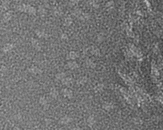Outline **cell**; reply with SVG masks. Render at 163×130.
I'll return each instance as SVG.
<instances>
[{"mask_svg":"<svg viewBox=\"0 0 163 130\" xmlns=\"http://www.w3.org/2000/svg\"><path fill=\"white\" fill-rule=\"evenodd\" d=\"M31 44L33 47L35 49H36L37 50H40L42 49V47L41 42L36 38H32Z\"/></svg>","mask_w":163,"mask_h":130,"instance_id":"obj_1","label":"cell"},{"mask_svg":"<svg viewBox=\"0 0 163 130\" xmlns=\"http://www.w3.org/2000/svg\"><path fill=\"white\" fill-rule=\"evenodd\" d=\"M73 121V118L69 116H65L60 118L59 123L61 124H68Z\"/></svg>","mask_w":163,"mask_h":130,"instance_id":"obj_2","label":"cell"},{"mask_svg":"<svg viewBox=\"0 0 163 130\" xmlns=\"http://www.w3.org/2000/svg\"><path fill=\"white\" fill-rule=\"evenodd\" d=\"M78 53L75 51H71L67 55V59L70 60H75V59L78 58Z\"/></svg>","mask_w":163,"mask_h":130,"instance_id":"obj_3","label":"cell"},{"mask_svg":"<svg viewBox=\"0 0 163 130\" xmlns=\"http://www.w3.org/2000/svg\"><path fill=\"white\" fill-rule=\"evenodd\" d=\"M66 67H67V68L70 69L74 70V69H76L78 68L79 66L76 61L70 60V62H68L67 63V64H66Z\"/></svg>","mask_w":163,"mask_h":130,"instance_id":"obj_4","label":"cell"},{"mask_svg":"<svg viewBox=\"0 0 163 130\" xmlns=\"http://www.w3.org/2000/svg\"><path fill=\"white\" fill-rule=\"evenodd\" d=\"M29 71L31 72V74H39L42 72V71L39 68H38V67L36 66H33L31 67H30L29 68Z\"/></svg>","mask_w":163,"mask_h":130,"instance_id":"obj_5","label":"cell"},{"mask_svg":"<svg viewBox=\"0 0 163 130\" xmlns=\"http://www.w3.org/2000/svg\"><path fill=\"white\" fill-rule=\"evenodd\" d=\"M39 104L44 107H47L49 105V100L45 96H42L39 99Z\"/></svg>","mask_w":163,"mask_h":130,"instance_id":"obj_6","label":"cell"},{"mask_svg":"<svg viewBox=\"0 0 163 130\" xmlns=\"http://www.w3.org/2000/svg\"><path fill=\"white\" fill-rule=\"evenodd\" d=\"M36 35L39 38H46L47 36V34L45 32L44 30H40V29H38L35 31Z\"/></svg>","mask_w":163,"mask_h":130,"instance_id":"obj_7","label":"cell"},{"mask_svg":"<svg viewBox=\"0 0 163 130\" xmlns=\"http://www.w3.org/2000/svg\"><path fill=\"white\" fill-rule=\"evenodd\" d=\"M86 65L88 68L90 69H94L96 66V63H95L94 61L91 58H88L87 60H86Z\"/></svg>","mask_w":163,"mask_h":130,"instance_id":"obj_8","label":"cell"},{"mask_svg":"<svg viewBox=\"0 0 163 130\" xmlns=\"http://www.w3.org/2000/svg\"><path fill=\"white\" fill-rule=\"evenodd\" d=\"M63 94L65 97L69 98V99H71L73 96V91L68 88H65L63 90Z\"/></svg>","mask_w":163,"mask_h":130,"instance_id":"obj_9","label":"cell"},{"mask_svg":"<svg viewBox=\"0 0 163 130\" xmlns=\"http://www.w3.org/2000/svg\"><path fill=\"white\" fill-rule=\"evenodd\" d=\"M102 107H103V109L105 110L106 111H110L113 109L114 105L112 102H105Z\"/></svg>","mask_w":163,"mask_h":130,"instance_id":"obj_10","label":"cell"},{"mask_svg":"<svg viewBox=\"0 0 163 130\" xmlns=\"http://www.w3.org/2000/svg\"><path fill=\"white\" fill-rule=\"evenodd\" d=\"M62 83L63 85L66 86H70L73 84L72 78H70V77H66L62 81Z\"/></svg>","mask_w":163,"mask_h":130,"instance_id":"obj_11","label":"cell"},{"mask_svg":"<svg viewBox=\"0 0 163 130\" xmlns=\"http://www.w3.org/2000/svg\"><path fill=\"white\" fill-rule=\"evenodd\" d=\"M87 124L89 127H92L95 123H96V119H95L94 116H90L89 117L87 118Z\"/></svg>","mask_w":163,"mask_h":130,"instance_id":"obj_12","label":"cell"},{"mask_svg":"<svg viewBox=\"0 0 163 130\" xmlns=\"http://www.w3.org/2000/svg\"><path fill=\"white\" fill-rule=\"evenodd\" d=\"M90 53L91 55H94V56H96V57H99L100 55V50H99L98 48H89Z\"/></svg>","mask_w":163,"mask_h":130,"instance_id":"obj_13","label":"cell"},{"mask_svg":"<svg viewBox=\"0 0 163 130\" xmlns=\"http://www.w3.org/2000/svg\"><path fill=\"white\" fill-rule=\"evenodd\" d=\"M13 47H14V46L12 43H7L3 46V51L5 53L9 52L10 51H11L13 48Z\"/></svg>","mask_w":163,"mask_h":130,"instance_id":"obj_14","label":"cell"},{"mask_svg":"<svg viewBox=\"0 0 163 130\" xmlns=\"http://www.w3.org/2000/svg\"><path fill=\"white\" fill-rule=\"evenodd\" d=\"M105 88V86L103 84H101V83H99V84H97V85H96L94 88V91L96 93H99V92H101Z\"/></svg>","mask_w":163,"mask_h":130,"instance_id":"obj_15","label":"cell"},{"mask_svg":"<svg viewBox=\"0 0 163 130\" xmlns=\"http://www.w3.org/2000/svg\"><path fill=\"white\" fill-rule=\"evenodd\" d=\"M50 96L52 99H57L59 96V91L55 88H52L50 91Z\"/></svg>","mask_w":163,"mask_h":130,"instance_id":"obj_16","label":"cell"},{"mask_svg":"<svg viewBox=\"0 0 163 130\" xmlns=\"http://www.w3.org/2000/svg\"><path fill=\"white\" fill-rule=\"evenodd\" d=\"M66 74L64 72H59L55 75V78L56 79H57L58 81H62L65 78H66Z\"/></svg>","mask_w":163,"mask_h":130,"instance_id":"obj_17","label":"cell"},{"mask_svg":"<svg viewBox=\"0 0 163 130\" xmlns=\"http://www.w3.org/2000/svg\"><path fill=\"white\" fill-rule=\"evenodd\" d=\"M78 18L80 20H82V21H87L90 18V15L88 14V13H82Z\"/></svg>","mask_w":163,"mask_h":130,"instance_id":"obj_18","label":"cell"},{"mask_svg":"<svg viewBox=\"0 0 163 130\" xmlns=\"http://www.w3.org/2000/svg\"><path fill=\"white\" fill-rule=\"evenodd\" d=\"M72 18L70 17H67L64 20V25L66 27H70L72 24Z\"/></svg>","mask_w":163,"mask_h":130,"instance_id":"obj_19","label":"cell"},{"mask_svg":"<svg viewBox=\"0 0 163 130\" xmlns=\"http://www.w3.org/2000/svg\"><path fill=\"white\" fill-rule=\"evenodd\" d=\"M87 81V79L86 78V77H81L80 79L78 81V83L80 85H84V84H86Z\"/></svg>","mask_w":163,"mask_h":130,"instance_id":"obj_20","label":"cell"},{"mask_svg":"<svg viewBox=\"0 0 163 130\" xmlns=\"http://www.w3.org/2000/svg\"><path fill=\"white\" fill-rule=\"evenodd\" d=\"M38 12L40 15L44 16L47 13V10L44 7H39Z\"/></svg>","mask_w":163,"mask_h":130,"instance_id":"obj_21","label":"cell"},{"mask_svg":"<svg viewBox=\"0 0 163 130\" xmlns=\"http://www.w3.org/2000/svg\"><path fill=\"white\" fill-rule=\"evenodd\" d=\"M82 13V11L79 9L75 10L73 11V15L75 17H78V18L80 17V16L81 15Z\"/></svg>","mask_w":163,"mask_h":130,"instance_id":"obj_22","label":"cell"},{"mask_svg":"<svg viewBox=\"0 0 163 130\" xmlns=\"http://www.w3.org/2000/svg\"><path fill=\"white\" fill-rule=\"evenodd\" d=\"M105 40V36L104 35H103V34H98V36H97V41H98L99 43H101L102 41H104Z\"/></svg>","mask_w":163,"mask_h":130,"instance_id":"obj_23","label":"cell"},{"mask_svg":"<svg viewBox=\"0 0 163 130\" xmlns=\"http://www.w3.org/2000/svg\"><path fill=\"white\" fill-rule=\"evenodd\" d=\"M106 7H107V8L108 10H112L113 8L114 4H113V2H108V3L107 4V5H106Z\"/></svg>","mask_w":163,"mask_h":130,"instance_id":"obj_24","label":"cell"},{"mask_svg":"<svg viewBox=\"0 0 163 130\" xmlns=\"http://www.w3.org/2000/svg\"><path fill=\"white\" fill-rule=\"evenodd\" d=\"M60 38L63 41H68V35L66 33H63L60 36Z\"/></svg>","mask_w":163,"mask_h":130,"instance_id":"obj_25","label":"cell"},{"mask_svg":"<svg viewBox=\"0 0 163 130\" xmlns=\"http://www.w3.org/2000/svg\"><path fill=\"white\" fill-rule=\"evenodd\" d=\"M54 13H55V15L57 16V17H59V16H60L61 15H62L63 12H62V10H61L56 9L55 10V12H54Z\"/></svg>","mask_w":163,"mask_h":130,"instance_id":"obj_26","label":"cell"},{"mask_svg":"<svg viewBox=\"0 0 163 130\" xmlns=\"http://www.w3.org/2000/svg\"><path fill=\"white\" fill-rule=\"evenodd\" d=\"M11 17H12V15H11L10 13H7L4 16V20H5V21H8V20H9L10 19Z\"/></svg>","mask_w":163,"mask_h":130,"instance_id":"obj_27","label":"cell"},{"mask_svg":"<svg viewBox=\"0 0 163 130\" xmlns=\"http://www.w3.org/2000/svg\"><path fill=\"white\" fill-rule=\"evenodd\" d=\"M78 2L79 0H71L70 3H71V4L72 5H76L78 3Z\"/></svg>","mask_w":163,"mask_h":130,"instance_id":"obj_28","label":"cell"},{"mask_svg":"<svg viewBox=\"0 0 163 130\" xmlns=\"http://www.w3.org/2000/svg\"><path fill=\"white\" fill-rule=\"evenodd\" d=\"M73 130H84V129L82 128H81V127H75V128L73 129Z\"/></svg>","mask_w":163,"mask_h":130,"instance_id":"obj_29","label":"cell"},{"mask_svg":"<svg viewBox=\"0 0 163 130\" xmlns=\"http://www.w3.org/2000/svg\"><path fill=\"white\" fill-rule=\"evenodd\" d=\"M14 130H22V129H21L18 128V127H14Z\"/></svg>","mask_w":163,"mask_h":130,"instance_id":"obj_30","label":"cell"}]
</instances>
